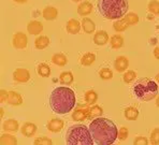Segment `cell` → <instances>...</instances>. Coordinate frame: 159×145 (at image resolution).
Wrapping results in <instances>:
<instances>
[{
    "mask_svg": "<svg viewBox=\"0 0 159 145\" xmlns=\"http://www.w3.org/2000/svg\"><path fill=\"white\" fill-rule=\"evenodd\" d=\"M37 72L42 78H48L51 75V68L46 64H40L37 67Z\"/></svg>",
    "mask_w": 159,
    "mask_h": 145,
    "instance_id": "27",
    "label": "cell"
},
{
    "mask_svg": "<svg viewBox=\"0 0 159 145\" xmlns=\"http://www.w3.org/2000/svg\"><path fill=\"white\" fill-rule=\"evenodd\" d=\"M76 103L75 93L73 90L66 86L56 87L51 93L50 106L56 114H67L70 112Z\"/></svg>",
    "mask_w": 159,
    "mask_h": 145,
    "instance_id": "2",
    "label": "cell"
},
{
    "mask_svg": "<svg viewBox=\"0 0 159 145\" xmlns=\"http://www.w3.org/2000/svg\"><path fill=\"white\" fill-rule=\"evenodd\" d=\"M89 112H90V118H95V117H100L102 115V113H103V110L99 106L93 104L92 107H89Z\"/></svg>",
    "mask_w": 159,
    "mask_h": 145,
    "instance_id": "31",
    "label": "cell"
},
{
    "mask_svg": "<svg viewBox=\"0 0 159 145\" xmlns=\"http://www.w3.org/2000/svg\"><path fill=\"white\" fill-rule=\"evenodd\" d=\"M82 28H83V30L86 34H93L96 29V25L90 18L85 17L82 20Z\"/></svg>",
    "mask_w": 159,
    "mask_h": 145,
    "instance_id": "21",
    "label": "cell"
},
{
    "mask_svg": "<svg viewBox=\"0 0 159 145\" xmlns=\"http://www.w3.org/2000/svg\"><path fill=\"white\" fill-rule=\"evenodd\" d=\"M154 56H155V58L159 59V45L157 48H155V50H154Z\"/></svg>",
    "mask_w": 159,
    "mask_h": 145,
    "instance_id": "40",
    "label": "cell"
},
{
    "mask_svg": "<svg viewBox=\"0 0 159 145\" xmlns=\"http://www.w3.org/2000/svg\"><path fill=\"white\" fill-rule=\"evenodd\" d=\"M89 130L92 132L95 144H113L118 138V129L112 120L104 117H98L90 123Z\"/></svg>",
    "mask_w": 159,
    "mask_h": 145,
    "instance_id": "1",
    "label": "cell"
},
{
    "mask_svg": "<svg viewBox=\"0 0 159 145\" xmlns=\"http://www.w3.org/2000/svg\"><path fill=\"white\" fill-rule=\"evenodd\" d=\"M124 115L128 120H135L138 118V116H139V111L133 106H128L124 111Z\"/></svg>",
    "mask_w": 159,
    "mask_h": 145,
    "instance_id": "23",
    "label": "cell"
},
{
    "mask_svg": "<svg viewBox=\"0 0 159 145\" xmlns=\"http://www.w3.org/2000/svg\"><path fill=\"white\" fill-rule=\"evenodd\" d=\"M128 134H129V131H128L127 127H121L118 131V139L120 141H125L128 138Z\"/></svg>",
    "mask_w": 159,
    "mask_h": 145,
    "instance_id": "37",
    "label": "cell"
},
{
    "mask_svg": "<svg viewBox=\"0 0 159 145\" xmlns=\"http://www.w3.org/2000/svg\"><path fill=\"white\" fill-rule=\"evenodd\" d=\"M66 143L69 145H93L95 142L89 128L84 125H74L66 133Z\"/></svg>",
    "mask_w": 159,
    "mask_h": 145,
    "instance_id": "5",
    "label": "cell"
},
{
    "mask_svg": "<svg viewBox=\"0 0 159 145\" xmlns=\"http://www.w3.org/2000/svg\"><path fill=\"white\" fill-rule=\"evenodd\" d=\"M43 30V24L42 23L38 22V20H32L29 24L27 25V31L29 32L30 34H40Z\"/></svg>",
    "mask_w": 159,
    "mask_h": 145,
    "instance_id": "13",
    "label": "cell"
},
{
    "mask_svg": "<svg viewBox=\"0 0 159 145\" xmlns=\"http://www.w3.org/2000/svg\"><path fill=\"white\" fill-rule=\"evenodd\" d=\"M125 20H127V23L129 25H134V24H137V23L139 22V16H138V14H135L133 12H130V13H127Z\"/></svg>",
    "mask_w": 159,
    "mask_h": 145,
    "instance_id": "33",
    "label": "cell"
},
{
    "mask_svg": "<svg viewBox=\"0 0 159 145\" xmlns=\"http://www.w3.org/2000/svg\"><path fill=\"white\" fill-rule=\"evenodd\" d=\"M0 143H1L2 145H6V144L14 145V144L17 143V140H16L15 137H13V135L6 133V134H2L1 138H0Z\"/></svg>",
    "mask_w": 159,
    "mask_h": 145,
    "instance_id": "29",
    "label": "cell"
},
{
    "mask_svg": "<svg viewBox=\"0 0 159 145\" xmlns=\"http://www.w3.org/2000/svg\"><path fill=\"white\" fill-rule=\"evenodd\" d=\"M34 143L36 145H38V144L50 145V144H52V140H51L50 138H48V137H40V138H37V139L34 140Z\"/></svg>",
    "mask_w": 159,
    "mask_h": 145,
    "instance_id": "36",
    "label": "cell"
},
{
    "mask_svg": "<svg viewBox=\"0 0 159 145\" xmlns=\"http://www.w3.org/2000/svg\"><path fill=\"white\" fill-rule=\"evenodd\" d=\"M72 1H74V2H79V1H82V0H72Z\"/></svg>",
    "mask_w": 159,
    "mask_h": 145,
    "instance_id": "45",
    "label": "cell"
},
{
    "mask_svg": "<svg viewBox=\"0 0 159 145\" xmlns=\"http://www.w3.org/2000/svg\"><path fill=\"white\" fill-rule=\"evenodd\" d=\"M151 143L157 145L159 144V128H155L151 133Z\"/></svg>",
    "mask_w": 159,
    "mask_h": 145,
    "instance_id": "35",
    "label": "cell"
},
{
    "mask_svg": "<svg viewBox=\"0 0 159 145\" xmlns=\"http://www.w3.org/2000/svg\"><path fill=\"white\" fill-rule=\"evenodd\" d=\"M13 79L17 83H27L30 79V73L27 69L24 68H18L14 71Z\"/></svg>",
    "mask_w": 159,
    "mask_h": 145,
    "instance_id": "7",
    "label": "cell"
},
{
    "mask_svg": "<svg viewBox=\"0 0 159 145\" xmlns=\"http://www.w3.org/2000/svg\"><path fill=\"white\" fill-rule=\"evenodd\" d=\"M42 15H43L44 20H56L58 16V10L55 7H46V8H44L43 12H42Z\"/></svg>",
    "mask_w": 159,
    "mask_h": 145,
    "instance_id": "14",
    "label": "cell"
},
{
    "mask_svg": "<svg viewBox=\"0 0 159 145\" xmlns=\"http://www.w3.org/2000/svg\"><path fill=\"white\" fill-rule=\"evenodd\" d=\"M96 60V55L93 53H86L84 54L83 56L81 57V65L82 66H92V65L95 62Z\"/></svg>",
    "mask_w": 159,
    "mask_h": 145,
    "instance_id": "24",
    "label": "cell"
},
{
    "mask_svg": "<svg viewBox=\"0 0 159 145\" xmlns=\"http://www.w3.org/2000/svg\"><path fill=\"white\" fill-rule=\"evenodd\" d=\"M20 131H22V134H24L25 137L30 138L37 132V126L32 123H25Z\"/></svg>",
    "mask_w": 159,
    "mask_h": 145,
    "instance_id": "16",
    "label": "cell"
},
{
    "mask_svg": "<svg viewBox=\"0 0 159 145\" xmlns=\"http://www.w3.org/2000/svg\"><path fill=\"white\" fill-rule=\"evenodd\" d=\"M13 46L17 50H24L27 48L28 38L24 32H16L13 36Z\"/></svg>",
    "mask_w": 159,
    "mask_h": 145,
    "instance_id": "6",
    "label": "cell"
},
{
    "mask_svg": "<svg viewBox=\"0 0 159 145\" xmlns=\"http://www.w3.org/2000/svg\"><path fill=\"white\" fill-rule=\"evenodd\" d=\"M147 10H148V12L155 14V15H159V1L153 0V1L148 2V4H147Z\"/></svg>",
    "mask_w": 159,
    "mask_h": 145,
    "instance_id": "30",
    "label": "cell"
},
{
    "mask_svg": "<svg viewBox=\"0 0 159 145\" xmlns=\"http://www.w3.org/2000/svg\"><path fill=\"white\" fill-rule=\"evenodd\" d=\"M72 118L75 121H83L85 119L90 118V112L89 107L86 109H78L72 113Z\"/></svg>",
    "mask_w": 159,
    "mask_h": 145,
    "instance_id": "9",
    "label": "cell"
},
{
    "mask_svg": "<svg viewBox=\"0 0 159 145\" xmlns=\"http://www.w3.org/2000/svg\"><path fill=\"white\" fill-rule=\"evenodd\" d=\"M129 67V60L125 56H118L114 61V68L117 72H125Z\"/></svg>",
    "mask_w": 159,
    "mask_h": 145,
    "instance_id": "8",
    "label": "cell"
},
{
    "mask_svg": "<svg viewBox=\"0 0 159 145\" xmlns=\"http://www.w3.org/2000/svg\"><path fill=\"white\" fill-rule=\"evenodd\" d=\"M15 2H17V3H26L27 0H14Z\"/></svg>",
    "mask_w": 159,
    "mask_h": 145,
    "instance_id": "41",
    "label": "cell"
},
{
    "mask_svg": "<svg viewBox=\"0 0 159 145\" xmlns=\"http://www.w3.org/2000/svg\"><path fill=\"white\" fill-rule=\"evenodd\" d=\"M135 78H137V73H135L134 71H132V70H129V71L125 72L123 75V79L125 83L127 84H130L132 83L133 81L135 79Z\"/></svg>",
    "mask_w": 159,
    "mask_h": 145,
    "instance_id": "32",
    "label": "cell"
},
{
    "mask_svg": "<svg viewBox=\"0 0 159 145\" xmlns=\"http://www.w3.org/2000/svg\"><path fill=\"white\" fill-rule=\"evenodd\" d=\"M110 44H111V48L114 50H118V48H123L124 45V38L120 34H114L111 37L110 40Z\"/></svg>",
    "mask_w": 159,
    "mask_h": 145,
    "instance_id": "22",
    "label": "cell"
},
{
    "mask_svg": "<svg viewBox=\"0 0 159 145\" xmlns=\"http://www.w3.org/2000/svg\"><path fill=\"white\" fill-rule=\"evenodd\" d=\"M133 144L135 145H146L148 144V141H147L146 138L144 137H138L134 139V141H133Z\"/></svg>",
    "mask_w": 159,
    "mask_h": 145,
    "instance_id": "38",
    "label": "cell"
},
{
    "mask_svg": "<svg viewBox=\"0 0 159 145\" xmlns=\"http://www.w3.org/2000/svg\"><path fill=\"white\" fill-rule=\"evenodd\" d=\"M62 128H64V120L59 118H53L48 124V129L51 132H59L61 131Z\"/></svg>",
    "mask_w": 159,
    "mask_h": 145,
    "instance_id": "11",
    "label": "cell"
},
{
    "mask_svg": "<svg viewBox=\"0 0 159 145\" xmlns=\"http://www.w3.org/2000/svg\"><path fill=\"white\" fill-rule=\"evenodd\" d=\"M156 106L159 107V97H157V99H156Z\"/></svg>",
    "mask_w": 159,
    "mask_h": 145,
    "instance_id": "43",
    "label": "cell"
},
{
    "mask_svg": "<svg viewBox=\"0 0 159 145\" xmlns=\"http://www.w3.org/2000/svg\"><path fill=\"white\" fill-rule=\"evenodd\" d=\"M52 62L56 66H59V67H64L67 65L68 62V58L66 57V55L61 53H57V54H54L52 56Z\"/></svg>",
    "mask_w": 159,
    "mask_h": 145,
    "instance_id": "20",
    "label": "cell"
},
{
    "mask_svg": "<svg viewBox=\"0 0 159 145\" xmlns=\"http://www.w3.org/2000/svg\"><path fill=\"white\" fill-rule=\"evenodd\" d=\"M82 28V23H80L78 20H74V18H71L67 22L66 24V29L69 34H76L80 32Z\"/></svg>",
    "mask_w": 159,
    "mask_h": 145,
    "instance_id": "10",
    "label": "cell"
},
{
    "mask_svg": "<svg viewBox=\"0 0 159 145\" xmlns=\"http://www.w3.org/2000/svg\"><path fill=\"white\" fill-rule=\"evenodd\" d=\"M3 130L4 131H8V132H16L18 130V121L15 120V119L11 118V119H8L3 123Z\"/></svg>",
    "mask_w": 159,
    "mask_h": 145,
    "instance_id": "17",
    "label": "cell"
},
{
    "mask_svg": "<svg viewBox=\"0 0 159 145\" xmlns=\"http://www.w3.org/2000/svg\"><path fill=\"white\" fill-rule=\"evenodd\" d=\"M155 79H156V82L158 83V85H159V73L157 74V75L155 76Z\"/></svg>",
    "mask_w": 159,
    "mask_h": 145,
    "instance_id": "42",
    "label": "cell"
},
{
    "mask_svg": "<svg viewBox=\"0 0 159 145\" xmlns=\"http://www.w3.org/2000/svg\"><path fill=\"white\" fill-rule=\"evenodd\" d=\"M0 111H1V113H0V117H2V116H3V109H0Z\"/></svg>",
    "mask_w": 159,
    "mask_h": 145,
    "instance_id": "44",
    "label": "cell"
},
{
    "mask_svg": "<svg viewBox=\"0 0 159 145\" xmlns=\"http://www.w3.org/2000/svg\"><path fill=\"white\" fill-rule=\"evenodd\" d=\"M128 27H129V24H128L127 20H126L125 18H119L118 20H116V22L113 24V28L116 32L125 31Z\"/></svg>",
    "mask_w": 159,
    "mask_h": 145,
    "instance_id": "25",
    "label": "cell"
},
{
    "mask_svg": "<svg viewBox=\"0 0 159 145\" xmlns=\"http://www.w3.org/2000/svg\"><path fill=\"white\" fill-rule=\"evenodd\" d=\"M73 74H72V72L70 71H66V72H62L61 74L59 75V81L61 84H64V85H70V84L73 83Z\"/></svg>",
    "mask_w": 159,
    "mask_h": 145,
    "instance_id": "26",
    "label": "cell"
},
{
    "mask_svg": "<svg viewBox=\"0 0 159 145\" xmlns=\"http://www.w3.org/2000/svg\"><path fill=\"white\" fill-rule=\"evenodd\" d=\"M8 97H9V92H6L4 89H1V92H0V102L7 101Z\"/></svg>",
    "mask_w": 159,
    "mask_h": 145,
    "instance_id": "39",
    "label": "cell"
},
{
    "mask_svg": "<svg viewBox=\"0 0 159 145\" xmlns=\"http://www.w3.org/2000/svg\"><path fill=\"white\" fill-rule=\"evenodd\" d=\"M109 41V34L104 30H99L93 36V42L97 45H106Z\"/></svg>",
    "mask_w": 159,
    "mask_h": 145,
    "instance_id": "12",
    "label": "cell"
},
{
    "mask_svg": "<svg viewBox=\"0 0 159 145\" xmlns=\"http://www.w3.org/2000/svg\"><path fill=\"white\" fill-rule=\"evenodd\" d=\"M98 95L95 90H87L85 93V101L87 104H95L97 102Z\"/></svg>",
    "mask_w": 159,
    "mask_h": 145,
    "instance_id": "28",
    "label": "cell"
},
{
    "mask_svg": "<svg viewBox=\"0 0 159 145\" xmlns=\"http://www.w3.org/2000/svg\"><path fill=\"white\" fill-rule=\"evenodd\" d=\"M9 104L11 106H20L23 103V99L20 95L16 92H9V97L7 100Z\"/></svg>",
    "mask_w": 159,
    "mask_h": 145,
    "instance_id": "19",
    "label": "cell"
},
{
    "mask_svg": "<svg viewBox=\"0 0 159 145\" xmlns=\"http://www.w3.org/2000/svg\"><path fill=\"white\" fill-rule=\"evenodd\" d=\"M99 75L102 79H111L113 78V72L109 68H103V69L100 70Z\"/></svg>",
    "mask_w": 159,
    "mask_h": 145,
    "instance_id": "34",
    "label": "cell"
},
{
    "mask_svg": "<svg viewBox=\"0 0 159 145\" xmlns=\"http://www.w3.org/2000/svg\"><path fill=\"white\" fill-rule=\"evenodd\" d=\"M133 95L140 101H151L158 95V85L155 81L147 78L139 79L133 85Z\"/></svg>",
    "mask_w": 159,
    "mask_h": 145,
    "instance_id": "4",
    "label": "cell"
},
{
    "mask_svg": "<svg viewBox=\"0 0 159 145\" xmlns=\"http://www.w3.org/2000/svg\"><path fill=\"white\" fill-rule=\"evenodd\" d=\"M128 0H98L97 9L107 20H119L128 11Z\"/></svg>",
    "mask_w": 159,
    "mask_h": 145,
    "instance_id": "3",
    "label": "cell"
},
{
    "mask_svg": "<svg viewBox=\"0 0 159 145\" xmlns=\"http://www.w3.org/2000/svg\"><path fill=\"white\" fill-rule=\"evenodd\" d=\"M93 11V4L89 1H84L79 4L78 7V13L81 16H87L92 13Z\"/></svg>",
    "mask_w": 159,
    "mask_h": 145,
    "instance_id": "15",
    "label": "cell"
},
{
    "mask_svg": "<svg viewBox=\"0 0 159 145\" xmlns=\"http://www.w3.org/2000/svg\"><path fill=\"white\" fill-rule=\"evenodd\" d=\"M50 38L46 36H39L34 40V46L37 50H44L50 45Z\"/></svg>",
    "mask_w": 159,
    "mask_h": 145,
    "instance_id": "18",
    "label": "cell"
}]
</instances>
